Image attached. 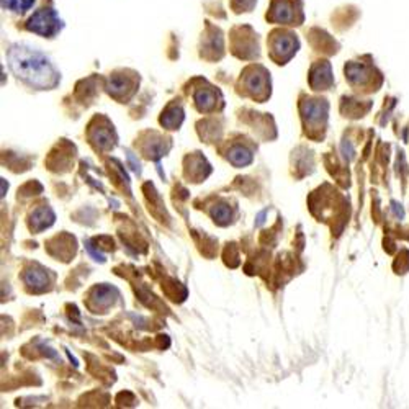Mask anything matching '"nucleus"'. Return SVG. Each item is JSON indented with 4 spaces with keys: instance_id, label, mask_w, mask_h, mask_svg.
Returning <instances> with one entry per match:
<instances>
[{
    "instance_id": "obj_19",
    "label": "nucleus",
    "mask_w": 409,
    "mask_h": 409,
    "mask_svg": "<svg viewBox=\"0 0 409 409\" xmlns=\"http://www.w3.org/2000/svg\"><path fill=\"white\" fill-rule=\"evenodd\" d=\"M85 249H87V251H89V254H90L92 257H94V259H95V261H100V262H104V261H105V257H104V256H102V254H100V252H97V251L94 249V246H92V244H90V242H87V244H85Z\"/></svg>"
},
{
    "instance_id": "obj_10",
    "label": "nucleus",
    "mask_w": 409,
    "mask_h": 409,
    "mask_svg": "<svg viewBox=\"0 0 409 409\" xmlns=\"http://www.w3.org/2000/svg\"><path fill=\"white\" fill-rule=\"evenodd\" d=\"M53 221H55V215H53L50 208H40L32 215V228L35 231H41L51 226Z\"/></svg>"
},
{
    "instance_id": "obj_13",
    "label": "nucleus",
    "mask_w": 409,
    "mask_h": 409,
    "mask_svg": "<svg viewBox=\"0 0 409 409\" xmlns=\"http://www.w3.org/2000/svg\"><path fill=\"white\" fill-rule=\"evenodd\" d=\"M25 282L35 290H43L48 285V275L43 269H30L25 274Z\"/></svg>"
},
{
    "instance_id": "obj_14",
    "label": "nucleus",
    "mask_w": 409,
    "mask_h": 409,
    "mask_svg": "<svg viewBox=\"0 0 409 409\" xmlns=\"http://www.w3.org/2000/svg\"><path fill=\"white\" fill-rule=\"evenodd\" d=\"M130 87H131V82L126 76L113 74L109 81V92L115 97H120L121 94H125Z\"/></svg>"
},
{
    "instance_id": "obj_12",
    "label": "nucleus",
    "mask_w": 409,
    "mask_h": 409,
    "mask_svg": "<svg viewBox=\"0 0 409 409\" xmlns=\"http://www.w3.org/2000/svg\"><path fill=\"white\" fill-rule=\"evenodd\" d=\"M183 121V110L180 106H170V109L162 113V118H160V123L164 126H167L169 130L179 128L180 123Z\"/></svg>"
},
{
    "instance_id": "obj_4",
    "label": "nucleus",
    "mask_w": 409,
    "mask_h": 409,
    "mask_svg": "<svg viewBox=\"0 0 409 409\" xmlns=\"http://www.w3.org/2000/svg\"><path fill=\"white\" fill-rule=\"evenodd\" d=\"M269 46H270V57L277 64H285L286 61H290L295 56V53L298 51V38L291 32L286 30H275L269 38Z\"/></svg>"
},
{
    "instance_id": "obj_5",
    "label": "nucleus",
    "mask_w": 409,
    "mask_h": 409,
    "mask_svg": "<svg viewBox=\"0 0 409 409\" xmlns=\"http://www.w3.org/2000/svg\"><path fill=\"white\" fill-rule=\"evenodd\" d=\"M244 85L246 90H249L252 95L267 97L270 94V77L264 67L251 66L244 72Z\"/></svg>"
},
{
    "instance_id": "obj_7",
    "label": "nucleus",
    "mask_w": 409,
    "mask_h": 409,
    "mask_svg": "<svg viewBox=\"0 0 409 409\" xmlns=\"http://www.w3.org/2000/svg\"><path fill=\"white\" fill-rule=\"evenodd\" d=\"M310 82L311 87L316 90H324L328 87L333 85V74H331V66L328 61H321L318 64L313 66L310 74Z\"/></svg>"
},
{
    "instance_id": "obj_17",
    "label": "nucleus",
    "mask_w": 409,
    "mask_h": 409,
    "mask_svg": "<svg viewBox=\"0 0 409 409\" xmlns=\"http://www.w3.org/2000/svg\"><path fill=\"white\" fill-rule=\"evenodd\" d=\"M212 215L213 218H215V221L220 223V225H226L231 218L230 207H226V204H216V207L212 210Z\"/></svg>"
},
{
    "instance_id": "obj_8",
    "label": "nucleus",
    "mask_w": 409,
    "mask_h": 409,
    "mask_svg": "<svg viewBox=\"0 0 409 409\" xmlns=\"http://www.w3.org/2000/svg\"><path fill=\"white\" fill-rule=\"evenodd\" d=\"M216 97L218 92L213 90V87H202L195 92V102H197V106L202 111H210L215 109L216 105Z\"/></svg>"
},
{
    "instance_id": "obj_18",
    "label": "nucleus",
    "mask_w": 409,
    "mask_h": 409,
    "mask_svg": "<svg viewBox=\"0 0 409 409\" xmlns=\"http://www.w3.org/2000/svg\"><path fill=\"white\" fill-rule=\"evenodd\" d=\"M256 4H257V0H231V7L236 13L251 12Z\"/></svg>"
},
{
    "instance_id": "obj_11",
    "label": "nucleus",
    "mask_w": 409,
    "mask_h": 409,
    "mask_svg": "<svg viewBox=\"0 0 409 409\" xmlns=\"http://www.w3.org/2000/svg\"><path fill=\"white\" fill-rule=\"evenodd\" d=\"M228 159H230L231 164L236 165V167H244V165L252 162V154L251 151L242 148V146H235V148L228 153Z\"/></svg>"
},
{
    "instance_id": "obj_3",
    "label": "nucleus",
    "mask_w": 409,
    "mask_h": 409,
    "mask_svg": "<svg viewBox=\"0 0 409 409\" xmlns=\"http://www.w3.org/2000/svg\"><path fill=\"white\" fill-rule=\"evenodd\" d=\"M301 0H272L267 20L279 25H300L303 22Z\"/></svg>"
},
{
    "instance_id": "obj_20",
    "label": "nucleus",
    "mask_w": 409,
    "mask_h": 409,
    "mask_svg": "<svg viewBox=\"0 0 409 409\" xmlns=\"http://www.w3.org/2000/svg\"><path fill=\"white\" fill-rule=\"evenodd\" d=\"M128 160L131 162V165H133V169H134V170H139V164L136 162L134 158H133V154H131V153H128Z\"/></svg>"
},
{
    "instance_id": "obj_9",
    "label": "nucleus",
    "mask_w": 409,
    "mask_h": 409,
    "mask_svg": "<svg viewBox=\"0 0 409 409\" xmlns=\"http://www.w3.org/2000/svg\"><path fill=\"white\" fill-rule=\"evenodd\" d=\"M328 111V105L324 104V100H310L303 104V115L310 123L321 120V116L326 115Z\"/></svg>"
},
{
    "instance_id": "obj_16",
    "label": "nucleus",
    "mask_w": 409,
    "mask_h": 409,
    "mask_svg": "<svg viewBox=\"0 0 409 409\" xmlns=\"http://www.w3.org/2000/svg\"><path fill=\"white\" fill-rule=\"evenodd\" d=\"M33 4H35V0H2L4 8L17 13H25L27 11H30Z\"/></svg>"
},
{
    "instance_id": "obj_1",
    "label": "nucleus",
    "mask_w": 409,
    "mask_h": 409,
    "mask_svg": "<svg viewBox=\"0 0 409 409\" xmlns=\"http://www.w3.org/2000/svg\"><path fill=\"white\" fill-rule=\"evenodd\" d=\"M7 57L13 74L27 84L38 89H51L60 82V74L40 51L27 46H13Z\"/></svg>"
},
{
    "instance_id": "obj_15",
    "label": "nucleus",
    "mask_w": 409,
    "mask_h": 409,
    "mask_svg": "<svg viewBox=\"0 0 409 409\" xmlns=\"http://www.w3.org/2000/svg\"><path fill=\"white\" fill-rule=\"evenodd\" d=\"M210 30H212V35H207V38H204V45H203L204 56L208 55V51H218L221 55L223 53L221 32L218 30V28H213V27H210Z\"/></svg>"
},
{
    "instance_id": "obj_2",
    "label": "nucleus",
    "mask_w": 409,
    "mask_h": 409,
    "mask_svg": "<svg viewBox=\"0 0 409 409\" xmlns=\"http://www.w3.org/2000/svg\"><path fill=\"white\" fill-rule=\"evenodd\" d=\"M62 22L51 2H45L33 15L28 18L27 30L45 38H53L61 32Z\"/></svg>"
},
{
    "instance_id": "obj_6",
    "label": "nucleus",
    "mask_w": 409,
    "mask_h": 409,
    "mask_svg": "<svg viewBox=\"0 0 409 409\" xmlns=\"http://www.w3.org/2000/svg\"><path fill=\"white\" fill-rule=\"evenodd\" d=\"M247 30H249V27H240L233 32V36H235L233 38V51H235V55L241 56L242 48H247L251 60V57L259 56V46H257V35H254L252 30L249 35H246Z\"/></svg>"
}]
</instances>
